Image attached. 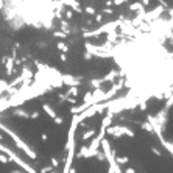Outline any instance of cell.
I'll return each mask as SVG.
<instances>
[{
  "label": "cell",
  "instance_id": "cell-1",
  "mask_svg": "<svg viewBox=\"0 0 173 173\" xmlns=\"http://www.w3.org/2000/svg\"><path fill=\"white\" fill-rule=\"evenodd\" d=\"M120 24H122V20H111V22L102 25L100 28H97V30H94V31H86L83 36H84V38H94V36H100V34L114 33V31H117V28L120 27Z\"/></svg>",
  "mask_w": 173,
  "mask_h": 173
},
{
  "label": "cell",
  "instance_id": "cell-2",
  "mask_svg": "<svg viewBox=\"0 0 173 173\" xmlns=\"http://www.w3.org/2000/svg\"><path fill=\"white\" fill-rule=\"evenodd\" d=\"M106 134L112 136V137H122V136H128V137H134V131L131 128H128V126H123V125H115V126H109Z\"/></svg>",
  "mask_w": 173,
  "mask_h": 173
},
{
  "label": "cell",
  "instance_id": "cell-3",
  "mask_svg": "<svg viewBox=\"0 0 173 173\" xmlns=\"http://www.w3.org/2000/svg\"><path fill=\"white\" fill-rule=\"evenodd\" d=\"M42 109H44V111H45V114H47L49 117H50V119H56V117H58V114H56V111H55V109L50 106V105H42Z\"/></svg>",
  "mask_w": 173,
  "mask_h": 173
},
{
  "label": "cell",
  "instance_id": "cell-4",
  "mask_svg": "<svg viewBox=\"0 0 173 173\" xmlns=\"http://www.w3.org/2000/svg\"><path fill=\"white\" fill-rule=\"evenodd\" d=\"M130 162V158L128 156H120V158H117L115 156V164H117V165H123V164H128Z\"/></svg>",
  "mask_w": 173,
  "mask_h": 173
},
{
  "label": "cell",
  "instance_id": "cell-5",
  "mask_svg": "<svg viewBox=\"0 0 173 173\" xmlns=\"http://www.w3.org/2000/svg\"><path fill=\"white\" fill-rule=\"evenodd\" d=\"M95 136V130L90 128V130H86V133L83 134V140H87V139H92Z\"/></svg>",
  "mask_w": 173,
  "mask_h": 173
},
{
  "label": "cell",
  "instance_id": "cell-6",
  "mask_svg": "<svg viewBox=\"0 0 173 173\" xmlns=\"http://www.w3.org/2000/svg\"><path fill=\"white\" fill-rule=\"evenodd\" d=\"M140 126H142V128H143L145 131H147V133H150V134H154V131H153V128H151V125H150L148 122H145V123H142Z\"/></svg>",
  "mask_w": 173,
  "mask_h": 173
},
{
  "label": "cell",
  "instance_id": "cell-7",
  "mask_svg": "<svg viewBox=\"0 0 173 173\" xmlns=\"http://www.w3.org/2000/svg\"><path fill=\"white\" fill-rule=\"evenodd\" d=\"M56 47H58V50L64 52V53L69 50V47H67V44H66V42H58V45H56Z\"/></svg>",
  "mask_w": 173,
  "mask_h": 173
},
{
  "label": "cell",
  "instance_id": "cell-8",
  "mask_svg": "<svg viewBox=\"0 0 173 173\" xmlns=\"http://www.w3.org/2000/svg\"><path fill=\"white\" fill-rule=\"evenodd\" d=\"M95 158H97L98 161H102V162L106 161V156H105V153H103V151H97V156H95Z\"/></svg>",
  "mask_w": 173,
  "mask_h": 173
},
{
  "label": "cell",
  "instance_id": "cell-9",
  "mask_svg": "<svg viewBox=\"0 0 173 173\" xmlns=\"http://www.w3.org/2000/svg\"><path fill=\"white\" fill-rule=\"evenodd\" d=\"M84 11H86L87 14H90V16H94V14H95V8H94V6H86Z\"/></svg>",
  "mask_w": 173,
  "mask_h": 173
},
{
  "label": "cell",
  "instance_id": "cell-10",
  "mask_svg": "<svg viewBox=\"0 0 173 173\" xmlns=\"http://www.w3.org/2000/svg\"><path fill=\"white\" fill-rule=\"evenodd\" d=\"M28 117H30V119H38V117H39V112H38V111H34V112H31Z\"/></svg>",
  "mask_w": 173,
  "mask_h": 173
},
{
  "label": "cell",
  "instance_id": "cell-11",
  "mask_svg": "<svg viewBox=\"0 0 173 173\" xmlns=\"http://www.w3.org/2000/svg\"><path fill=\"white\" fill-rule=\"evenodd\" d=\"M0 161H2L3 164H6V162L10 161V159H8V158H5V154H0Z\"/></svg>",
  "mask_w": 173,
  "mask_h": 173
},
{
  "label": "cell",
  "instance_id": "cell-12",
  "mask_svg": "<svg viewBox=\"0 0 173 173\" xmlns=\"http://www.w3.org/2000/svg\"><path fill=\"white\" fill-rule=\"evenodd\" d=\"M151 151H153V153H154V154H156V156H162V154H161V151H159V150H158V148H154V147H153V148H151Z\"/></svg>",
  "mask_w": 173,
  "mask_h": 173
},
{
  "label": "cell",
  "instance_id": "cell-13",
  "mask_svg": "<svg viewBox=\"0 0 173 173\" xmlns=\"http://www.w3.org/2000/svg\"><path fill=\"white\" fill-rule=\"evenodd\" d=\"M125 173H136V170L131 168V167H128V168H125Z\"/></svg>",
  "mask_w": 173,
  "mask_h": 173
},
{
  "label": "cell",
  "instance_id": "cell-14",
  "mask_svg": "<svg viewBox=\"0 0 173 173\" xmlns=\"http://www.w3.org/2000/svg\"><path fill=\"white\" fill-rule=\"evenodd\" d=\"M55 123H58V125H61V123H62V119H61L59 115L56 117V119H55Z\"/></svg>",
  "mask_w": 173,
  "mask_h": 173
},
{
  "label": "cell",
  "instance_id": "cell-15",
  "mask_svg": "<svg viewBox=\"0 0 173 173\" xmlns=\"http://www.w3.org/2000/svg\"><path fill=\"white\" fill-rule=\"evenodd\" d=\"M52 165H53V167H58V159L53 158V159H52Z\"/></svg>",
  "mask_w": 173,
  "mask_h": 173
},
{
  "label": "cell",
  "instance_id": "cell-16",
  "mask_svg": "<svg viewBox=\"0 0 173 173\" xmlns=\"http://www.w3.org/2000/svg\"><path fill=\"white\" fill-rule=\"evenodd\" d=\"M102 19H103V16H102V14H97V16H95V20H98V22H100Z\"/></svg>",
  "mask_w": 173,
  "mask_h": 173
},
{
  "label": "cell",
  "instance_id": "cell-17",
  "mask_svg": "<svg viewBox=\"0 0 173 173\" xmlns=\"http://www.w3.org/2000/svg\"><path fill=\"white\" fill-rule=\"evenodd\" d=\"M84 59H92V55H90V53H86V55H84Z\"/></svg>",
  "mask_w": 173,
  "mask_h": 173
},
{
  "label": "cell",
  "instance_id": "cell-18",
  "mask_svg": "<svg viewBox=\"0 0 173 173\" xmlns=\"http://www.w3.org/2000/svg\"><path fill=\"white\" fill-rule=\"evenodd\" d=\"M125 2H123V0H117V2H114L112 5H123Z\"/></svg>",
  "mask_w": 173,
  "mask_h": 173
}]
</instances>
